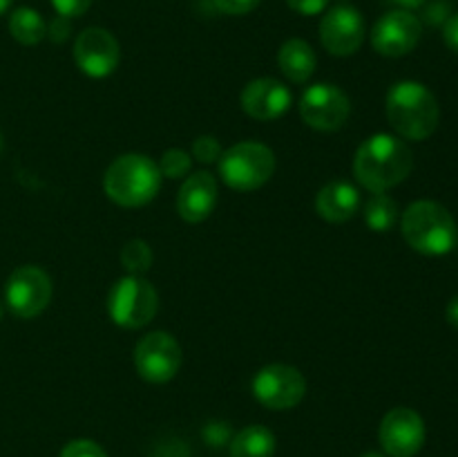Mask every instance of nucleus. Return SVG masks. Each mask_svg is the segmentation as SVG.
Segmentation results:
<instances>
[{"label": "nucleus", "mask_w": 458, "mask_h": 457, "mask_svg": "<svg viewBox=\"0 0 458 457\" xmlns=\"http://www.w3.org/2000/svg\"><path fill=\"white\" fill-rule=\"evenodd\" d=\"M414 155L403 139L378 133L365 139L353 157V175L358 184L371 193H385L410 177Z\"/></svg>", "instance_id": "f257e3e1"}, {"label": "nucleus", "mask_w": 458, "mask_h": 457, "mask_svg": "<svg viewBox=\"0 0 458 457\" xmlns=\"http://www.w3.org/2000/svg\"><path fill=\"white\" fill-rule=\"evenodd\" d=\"M385 112L392 128L410 142H423L438 128V101L419 81H398L385 101Z\"/></svg>", "instance_id": "f03ea898"}, {"label": "nucleus", "mask_w": 458, "mask_h": 457, "mask_svg": "<svg viewBox=\"0 0 458 457\" xmlns=\"http://www.w3.org/2000/svg\"><path fill=\"white\" fill-rule=\"evenodd\" d=\"M401 231L407 245L423 255H445L458 242L452 213L432 200L411 202L401 218Z\"/></svg>", "instance_id": "7ed1b4c3"}, {"label": "nucleus", "mask_w": 458, "mask_h": 457, "mask_svg": "<svg viewBox=\"0 0 458 457\" xmlns=\"http://www.w3.org/2000/svg\"><path fill=\"white\" fill-rule=\"evenodd\" d=\"M103 188L114 204L137 209L155 200L161 188L159 166L141 152L116 157L106 170Z\"/></svg>", "instance_id": "20e7f679"}, {"label": "nucleus", "mask_w": 458, "mask_h": 457, "mask_svg": "<svg viewBox=\"0 0 458 457\" xmlns=\"http://www.w3.org/2000/svg\"><path fill=\"white\" fill-rule=\"evenodd\" d=\"M276 173V155L259 142H240L219 157V175L235 191H258Z\"/></svg>", "instance_id": "39448f33"}, {"label": "nucleus", "mask_w": 458, "mask_h": 457, "mask_svg": "<svg viewBox=\"0 0 458 457\" xmlns=\"http://www.w3.org/2000/svg\"><path fill=\"white\" fill-rule=\"evenodd\" d=\"M157 309H159V294L152 282L141 276L121 278L107 296V314L114 325L125 330L146 327L155 318Z\"/></svg>", "instance_id": "423d86ee"}, {"label": "nucleus", "mask_w": 458, "mask_h": 457, "mask_svg": "<svg viewBox=\"0 0 458 457\" xmlns=\"http://www.w3.org/2000/svg\"><path fill=\"white\" fill-rule=\"evenodd\" d=\"M4 300L13 316L25 321L40 316L52 300V278L36 264H22L9 276Z\"/></svg>", "instance_id": "0eeeda50"}, {"label": "nucleus", "mask_w": 458, "mask_h": 457, "mask_svg": "<svg viewBox=\"0 0 458 457\" xmlns=\"http://www.w3.org/2000/svg\"><path fill=\"white\" fill-rule=\"evenodd\" d=\"M253 394L262 406L271 410H289L298 406L307 394V379L298 367L271 363L255 375Z\"/></svg>", "instance_id": "6e6552de"}, {"label": "nucleus", "mask_w": 458, "mask_h": 457, "mask_svg": "<svg viewBox=\"0 0 458 457\" xmlns=\"http://www.w3.org/2000/svg\"><path fill=\"white\" fill-rule=\"evenodd\" d=\"M352 115L349 97L334 83H316L300 97V116L304 124L320 133H334L347 124Z\"/></svg>", "instance_id": "1a4fd4ad"}, {"label": "nucleus", "mask_w": 458, "mask_h": 457, "mask_svg": "<svg viewBox=\"0 0 458 457\" xmlns=\"http://www.w3.org/2000/svg\"><path fill=\"white\" fill-rule=\"evenodd\" d=\"M134 367L139 376L150 384H165L174 379L182 367V348L168 332H150L134 348Z\"/></svg>", "instance_id": "9d476101"}, {"label": "nucleus", "mask_w": 458, "mask_h": 457, "mask_svg": "<svg viewBox=\"0 0 458 457\" xmlns=\"http://www.w3.org/2000/svg\"><path fill=\"white\" fill-rule=\"evenodd\" d=\"M420 34H423V25L414 13L405 9H394L378 18L371 30V45L383 56L398 58L410 54L419 45Z\"/></svg>", "instance_id": "9b49d317"}, {"label": "nucleus", "mask_w": 458, "mask_h": 457, "mask_svg": "<svg viewBox=\"0 0 458 457\" xmlns=\"http://www.w3.org/2000/svg\"><path fill=\"white\" fill-rule=\"evenodd\" d=\"M378 435L389 457H414L425 444V421L411 408H394L380 421Z\"/></svg>", "instance_id": "f8f14e48"}, {"label": "nucleus", "mask_w": 458, "mask_h": 457, "mask_svg": "<svg viewBox=\"0 0 458 457\" xmlns=\"http://www.w3.org/2000/svg\"><path fill=\"white\" fill-rule=\"evenodd\" d=\"M74 61L83 74L92 79L110 76L119 67V40L103 27H88L74 43Z\"/></svg>", "instance_id": "ddd939ff"}, {"label": "nucleus", "mask_w": 458, "mask_h": 457, "mask_svg": "<svg viewBox=\"0 0 458 457\" xmlns=\"http://www.w3.org/2000/svg\"><path fill=\"white\" fill-rule=\"evenodd\" d=\"M320 40L334 56H352L365 40V18L356 7L338 4L322 18Z\"/></svg>", "instance_id": "4468645a"}, {"label": "nucleus", "mask_w": 458, "mask_h": 457, "mask_svg": "<svg viewBox=\"0 0 458 457\" xmlns=\"http://www.w3.org/2000/svg\"><path fill=\"white\" fill-rule=\"evenodd\" d=\"M242 110L255 121H273L277 116L284 115L293 103L289 88L282 85V81L271 79V76H262L242 90Z\"/></svg>", "instance_id": "2eb2a0df"}, {"label": "nucleus", "mask_w": 458, "mask_h": 457, "mask_svg": "<svg viewBox=\"0 0 458 457\" xmlns=\"http://www.w3.org/2000/svg\"><path fill=\"white\" fill-rule=\"evenodd\" d=\"M217 204V179L206 170L188 175L177 193V213L186 222H204Z\"/></svg>", "instance_id": "dca6fc26"}, {"label": "nucleus", "mask_w": 458, "mask_h": 457, "mask_svg": "<svg viewBox=\"0 0 458 457\" xmlns=\"http://www.w3.org/2000/svg\"><path fill=\"white\" fill-rule=\"evenodd\" d=\"M358 209H360V193L349 182H329L316 197L318 215L331 224L347 222L358 213Z\"/></svg>", "instance_id": "f3484780"}, {"label": "nucleus", "mask_w": 458, "mask_h": 457, "mask_svg": "<svg viewBox=\"0 0 458 457\" xmlns=\"http://www.w3.org/2000/svg\"><path fill=\"white\" fill-rule=\"evenodd\" d=\"M277 65H280L282 74L293 83H307L313 76L318 65V56L313 52L311 45L302 39H289L282 43L280 52H277Z\"/></svg>", "instance_id": "a211bd4d"}, {"label": "nucleus", "mask_w": 458, "mask_h": 457, "mask_svg": "<svg viewBox=\"0 0 458 457\" xmlns=\"http://www.w3.org/2000/svg\"><path fill=\"white\" fill-rule=\"evenodd\" d=\"M276 435L267 426H246L231 439V457H273Z\"/></svg>", "instance_id": "6ab92c4d"}, {"label": "nucleus", "mask_w": 458, "mask_h": 457, "mask_svg": "<svg viewBox=\"0 0 458 457\" xmlns=\"http://www.w3.org/2000/svg\"><path fill=\"white\" fill-rule=\"evenodd\" d=\"M9 34L21 45H38L47 36V22L36 9L18 7L9 16Z\"/></svg>", "instance_id": "aec40b11"}, {"label": "nucleus", "mask_w": 458, "mask_h": 457, "mask_svg": "<svg viewBox=\"0 0 458 457\" xmlns=\"http://www.w3.org/2000/svg\"><path fill=\"white\" fill-rule=\"evenodd\" d=\"M365 222L371 231H392L398 222V204L387 193H374L365 204Z\"/></svg>", "instance_id": "412c9836"}, {"label": "nucleus", "mask_w": 458, "mask_h": 457, "mask_svg": "<svg viewBox=\"0 0 458 457\" xmlns=\"http://www.w3.org/2000/svg\"><path fill=\"white\" fill-rule=\"evenodd\" d=\"M121 264H123L130 276H141V273H146L152 264L150 245L146 240H139V237L125 242V246L121 249Z\"/></svg>", "instance_id": "4be33fe9"}, {"label": "nucleus", "mask_w": 458, "mask_h": 457, "mask_svg": "<svg viewBox=\"0 0 458 457\" xmlns=\"http://www.w3.org/2000/svg\"><path fill=\"white\" fill-rule=\"evenodd\" d=\"M157 166H159L161 177L179 179V177H183V175L191 173L192 157H191V152L182 151V148H168V151L161 155L159 164Z\"/></svg>", "instance_id": "5701e85b"}, {"label": "nucleus", "mask_w": 458, "mask_h": 457, "mask_svg": "<svg viewBox=\"0 0 458 457\" xmlns=\"http://www.w3.org/2000/svg\"><path fill=\"white\" fill-rule=\"evenodd\" d=\"M222 143L213 134H201L192 143V157L197 161H201V164H213V161H217L222 157Z\"/></svg>", "instance_id": "b1692460"}, {"label": "nucleus", "mask_w": 458, "mask_h": 457, "mask_svg": "<svg viewBox=\"0 0 458 457\" xmlns=\"http://www.w3.org/2000/svg\"><path fill=\"white\" fill-rule=\"evenodd\" d=\"M61 457H107V453L92 439H74L63 448Z\"/></svg>", "instance_id": "393cba45"}, {"label": "nucleus", "mask_w": 458, "mask_h": 457, "mask_svg": "<svg viewBox=\"0 0 458 457\" xmlns=\"http://www.w3.org/2000/svg\"><path fill=\"white\" fill-rule=\"evenodd\" d=\"M213 3L217 12L228 13V16H244L258 9L262 0H213Z\"/></svg>", "instance_id": "a878e982"}, {"label": "nucleus", "mask_w": 458, "mask_h": 457, "mask_svg": "<svg viewBox=\"0 0 458 457\" xmlns=\"http://www.w3.org/2000/svg\"><path fill=\"white\" fill-rule=\"evenodd\" d=\"M54 9L63 18H79L89 9L92 0H52Z\"/></svg>", "instance_id": "bb28decb"}, {"label": "nucleus", "mask_w": 458, "mask_h": 457, "mask_svg": "<svg viewBox=\"0 0 458 457\" xmlns=\"http://www.w3.org/2000/svg\"><path fill=\"white\" fill-rule=\"evenodd\" d=\"M286 4L302 16H318V13L325 12L329 0H286Z\"/></svg>", "instance_id": "cd10ccee"}, {"label": "nucleus", "mask_w": 458, "mask_h": 457, "mask_svg": "<svg viewBox=\"0 0 458 457\" xmlns=\"http://www.w3.org/2000/svg\"><path fill=\"white\" fill-rule=\"evenodd\" d=\"M443 39H445L447 47L454 49L458 54V13L450 16L445 21V27H443Z\"/></svg>", "instance_id": "c85d7f7f"}, {"label": "nucleus", "mask_w": 458, "mask_h": 457, "mask_svg": "<svg viewBox=\"0 0 458 457\" xmlns=\"http://www.w3.org/2000/svg\"><path fill=\"white\" fill-rule=\"evenodd\" d=\"M47 34L52 36V39L56 40V43H58V40H63V39H65V36L70 34V25H67V18L58 16L56 21H54L52 25L47 27Z\"/></svg>", "instance_id": "c756f323"}, {"label": "nucleus", "mask_w": 458, "mask_h": 457, "mask_svg": "<svg viewBox=\"0 0 458 457\" xmlns=\"http://www.w3.org/2000/svg\"><path fill=\"white\" fill-rule=\"evenodd\" d=\"M445 318L450 325L458 327V296H454V298L447 303V309H445Z\"/></svg>", "instance_id": "7c9ffc66"}, {"label": "nucleus", "mask_w": 458, "mask_h": 457, "mask_svg": "<svg viewBox=\"0 0 458 457\" xmlns=\"http://www.w3.org/2000/svg\"><path fill=\"white\" fill-rule=\"evenodd\" d=\"M394 3H396L401 9H405V12H410V9L423 7L425 0H394Z\"/></svg>", "instance_id": "2f4dec72"}, {"label": "nucleus", "mask_w": 458, "mask_h": 457, "mask_svg": "<svg viewBox=\"0 0 458 457\" xmlns=\"http://www.w3.org/2000/svg\"><path fill=\"white\" fill-rule=\"evenodd\" d=\"M12 3H13V0H0V16H3V13L7 12L9 7H12Z\"/></svg>", "instance_id": "473e14b6"}, {"label": "nucleus", "mask_w": 458, "mask_h": 457, "mask_svg": "<svg viewBox=\"0 0 458 457\" xmlns=\"http://www.w3.org/2000/svg\"><path fill=\"white\" fill-rule=\"evenodd\" d=\"M360 457H385L383 453H376V451H369V453H365V455H360Z\"/></svg>", "instance_id": "72a5a7b5"}, {"label": "nucleus", "mask_w": 458, "mask_h": 457, "mask_svg": "<svg viewBox=\"0 0 458 457\" xmlns=\"http://www.w3.org/2000/svg\"><path fill=\"white\" fill-rule=\"evenodd\" d=\"M3 314H4V307H3V303H0V321H3Z\"/></svg>", "instance_id": "f704fd0d"}, {"label": "nucleus", "mask_w": 458, "mask_h": 457, "mask_svg": "<svg viewBox=\"0 0 458 457\" xmlns=\"http://www.w3.org/2000/svg\"><path fill=\"white\" fill-rule=\"evenodd\" d=\"M0 152H3V134H0Z\"/></svg>", "instance_id": "c9c22d12"}]
</instances>
